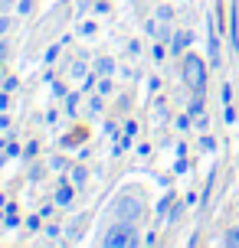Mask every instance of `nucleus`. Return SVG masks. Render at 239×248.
<instances>
[{
  "label": "nucleus",
  "mask_w": 239,
  "mask_h": 248,
  "mask_svg": "<svg viewBox=\"0 0 239 248\" xmlns=\"http://www.w3.org/2000/svg\"><path fill=\"white\" fill-rule=\"evenodd\" d=\"M184 82L190 85L193 95H203V88H206V65H203V59L193 56V52L184 59Z\"/></svg>",
  "instance_id": "nucleus-1"
},
{
  "label": "nucleus",
  "mask_w": 239,
  "mask_h": 248,
  "mask_svg": "<svg viewBox=\"0 0 239 248\" xmlns=\"http://www.w3.org/2000/svg\"><path fill=\"white\" fill-rule=\"evenodd\" d=\"M102 245H105V248H131V245H138L135 222H121V219H118V225H112L108 235L102 238Z\"/></svg>",
  "instance_id": "nucleus-2"
},
{
  "label": "nucleus",
  "mask_w": 239,
  "mask_h": 248,
  "mask_svg": "<svg viewBox=\"0 0 239 248\" xmlns=\"http://www.w3.org/2000/svg\"><path fill=\"white\" fill-rule=\"evenodd\" d=\"M141 212H144V202H141L138 196H118V202H115V216L121 219V222H135Z\"/></svg>",
  "instance_id": "nucleus-3"
},
{
  "label": "nucleus",
  "mask_w": 239,
  "mask_h": 248,
  "mask_svg": "<svg viewBox=\"0 0 239 248\" xmlns=\"http://www.w3.org/2000/svg\"><path fill=\"white\" fill-rule=\"evenodd\" d=\"M112 69H115V62L108 59V56H102V59L95 62V75H102V78H108V75H112Z\"/></svg>",
  "instance_id": "nucleus-4"
},
{
  "label": "nucleus",
  "mask_w": 239,
  "mask_h": 248,
  "mask_svg": "<svg viewBox=\"0 0 239 248\" xmlns=\"http://www.w3.org/2000/svg\"><path fill=\"white\" fill-rule=\"evenodd\" d=\"M210 65H220V39H216L213 26H210Z\"/></svg>",
  "instance_id": "nucleus-5"
},
{
  "label": "nucleus",
  "mask_w": 239,
  "mask_h": 248,
  "mask_svg": "<svg viewBox=\"0 0 239 248\" xmlns=\"http://www.w3.org/2000/svg\"><path fill=\"white\" fill-rule=\"evenodd\" d=\"M56 202H59V206H69V202H72V186L69 183H63L56 189Z\"/></svg>",
  "instance_id": "nucleus-6"
},
{
  "label": "nucleus",
  "mask_w": 239,
  "mask_h": 248,
  "mask_svg": "<svg viewBox=\"0 0 239 248\" xmlns=\"http://www.w3.org/2000/svg\"><path fill=\"white\" fill-rule=\"evenodd\" d=\"M190 39H193L190 33H177V36H174V52H180L184 46H190Z\"/></svg>",
  "instance_id": "nucleus-7"
},
{
  "label": "nucleus",
  "mask_w": 239,
  "mask_h": 248,
  "mask_svg": "<svg viewBox=\"0 0 239 248\" xmlns=\"http://www.w3.org/2000/svg\"><path fill=\"white\" fill-rule=\"evenodd\" d=\"M223 242H226V245H233V248H239V229H229L226 235H223Z\"/></svg>",
  "instance_id": "nucleus-8"
},
{
  "label": "nucleus",
  "mask_w": 239,
  "mask_h": 248,
  "mask_svg": "<svg viewBox=\"0 0 239 248\" xmlns=\"http://www.w3.org/2000/svg\"><path fill=\"white\" fill-rule=\"evenodd\" d=\"M69 180H72V183H76V186H82V183H85V167H76Z\"/></svg>",
  "instance_id": "nucleus-9"
},
{
  "label": "nucleus",
  "mask_w": 239,
  "mask_h": 248,
  "mask_svg": "<svg viewBox=\"0 0 239 248\" xmlns=\"http://www.w3.org/2000/svg\"><path fill=\"white\" fill-rule=\"evenodd\" d=\"M190 114H193V118H197V114H203V98H200V95L190 101Z\"/></svg>",
  "instance_id": "nucleus-10"
},
{
  "label": "nucleus",
  "mask_w": 239,
  "mask_h": 248,
  "mask_svg": "<svg viewBox=\"0 0 239 248\" xmlns=\"http://www.w3.org/2000/svg\"><path fill=\"white\" fill-rule=\"evenodd\" d=\"M69 75H76V78H79V75H85V65H82V62H72V65H69Z\"/></svg>",
  "instance_id": "nucleus-11"
},
{
  "label": "nucleus",
  "mask_w": 239,
  "mask_h": 248,
  "mask_svg": "<svg viewBox=\"0 0 239 248\" xmlns=\"http://www.w3.org/2000/svg\"><path fill=\"white\" fill-rule=\"evenodd\" d=\"M76 101H79V95H76V92H72V95L66 98V111H69V114H76Z\"/></svg>",
  "instance_id": "nucleus-12"
},
{
  "label": "nucleus",
  "mask_w": 239,
  "mask_h": 248,
  "mask_svg": "<svg viewBox=\"0 0 239 248\" xmlns=\"http://www.w3.org/2000/svg\"><path fill=\"white\" fill-rule=\"evenodd\" d=\"M88 111H92V114H99V111H102V95H95V98L88 101Z\"/></svg>",
  "instance_id": "nucleus-13"
},
{
  "label": "nucleus",
  "mask_w": 239,
  "mask_h": 248,
  "mask_svg": "<svg viewBox=\"0 0 239 248\" xmlns=\"http://www.w3.org/2000/svg\"><path fill=\"white\" fill-rule=\"evenodd\" d=\"M79 33H82V36H92V33H95V23H82V26H79Z\"/></svg>",
  "instance_id": "nucleus-14"
},
{
  "label": "nucleus",
  "mask_w": 239,
  "mask_h": 248,
  "mask_svg": "<svg viewBox=\"0 0 239 248\" xmlns=\"http://www.w3.org/2000/svg\"><path fill=\"white\" fill-rule=\"evenodd\" d=\"M108 92H112V82H108V78H102V82H99V95H108Z\"/></svg>",
  "instance_id": "nucleus-15"
},
{
  "label": "nucleus",
  "mask_w": 239,
  "mask_h": 248,
  "mask_svg": "<svg viewBox=\"0 0 239 248\" xmlns=\"http://www.w3.org/2000/svg\"><path fill=\"white\" fill-rule=\"evenodd\" d=\"M210 121H206V114H197V131H206Z\"/></svg>",
  "instance_id": "nucleus-16"
},
{
  "label": "nucleus",
  "mask_w": 239,
  "mask_h": 248,
  "mask_svg": "<svg viewBox=\"0 0 239 248\" xmlns=\"http://www.w3.org/2000/svg\"><path fill=\"white\" fill-rule=\"evenodd\" d=\"M187 127H190V118H187V114H184V118H177V131H187Z\"/></svg>",
  "instance_id": "nucleus-17"
},
{
  "label": "nucleus",
  "mask_w": 239,
  "mask_h": 248,
  "mask_svg": "<svg viewBox=\"0 0 239 248\" xmlns=\"http://www.w3.org/2000/svg\"><path fill=\"white\" fill-rule=\"evenodd\" d=\"M59 232H63L59 225H46V235H50V238H56V235H59Z\"/></svg>",
  "instance_id": "nucleus-18"
},
{
  "label": "nucleus",
  "mask_w": 239,
  "mask_h": 248,
  "mask_svg": "<svg viewBox=\"0 0 239 248\" xmlns=\"http://www.w3.org/2000/svg\"><path fill=\"white\" fill-rule=\"evenodd\" d=\"M125 134L135 137V134H138V124H135V121H128V124H125Z\"/></svg>",
  "instance_id": "nucleus-19"
},
{
  "label": "nucleus",
  "mask_w": 239,
  "mask_h": 248,
  "mask_svg": "<svg viewBox=\"0 0 239 248\" xmlns=\"http://www.w3.org/2000/svg\"><path fill=\"white\" fill-rule=\"evenodd\" d=\"M200 144H203V150H213V147H216V140H213V137H203Z\"/></svg>",
  "instance_id": "nucleus-20"
},
{
  "label": "nucleus",
  "mask_w": 239,
  "mask_h": 248,
  "mask_svg": "<svg viewBox=\"0 0 239 248\" xmlns=\"http://www.w3.org/2000/svg\"><path fill=\"white\" fill-rule=\"evenodd\" d=\"M36 150H39V144H26V154H23V157H36Z\"/></svg>",
  "instance_id": "nucleus-21"
},
{
  "label": "nucleus",
  "mask_w": 239,
  "mask_h": 248,
  "mask_svg": "<svg viewBox=\"0 0 239 248\" xmlns=\"http://www.w3.org/2000/svg\"><path fill=\"white\" fill-rule=\"evenodd\" d=\"M39 219H43V216H30V219H26V225H30V229H39Z\"/></svg>",
  "instance_id": "nucleus-22"
},
{
  "label": "nucleus",
  "mask_w": 239,
  "mask_h": 248,
  "mask_svg": "<svg viewBox=\"0 0 239 248\" xmlns=\"http://www.w3.org/2000/svg\"><path fill=\"white\" fill-rule=\"evenodd\" d=\"M223 101H226V105L233 101V88H229V85H223Z\"/></svg>",
  "instance_id": "nucleus-23"
},
{
  "label": "nucleus",
  "mask_w": 239,
  "mask_h": 248,
  "mask_svg": "<svg viewBox=\"0 0 239 248\" xmlns=\"http://www.w3.org/2000/svg\"><path fill=\"white\" fill-rule=\"evenodd\" d=\"M7 108H10V98H7V95H0V111H7Z\"/></svg>",
  "instance_id": "nucleus-24"
},
{
  "label": "nucleus",
  "mask_w": 239,
  "mask_h": 248,
  "mask_svg": "<svg viewBox=\"0 0 239 248\" xmlns=\"http://www.w3.org/2000/svg\"><path fill=\"white\" fill-rule=\"evenodd\" d=\"M7 30H10V20H7V16H0V33H7Z\"/></svg>",
  "instance_id": "nucleus-25"
},
{
  "label": "nucleus",
  "mask_w": 239,
  "mask_h": 248,
  "mask_svg": "<svg viewBox=\"0 0 239 248\" xmlns=\"http://www.w3.org/2000/svg\"><path fill=\"white\" fill-rule=\"evenodd\" d=\"M0 206H7V202H3V196H0Z\"/></svg>",
  "instance_id": "nucleus-26"
},
{
  "label": "nucleus",
  "mask_w": 239,
  "mask_h": 248,
  "mask_svg": "<svg viewBox=\"0 0 239 248\" xmlns=\"http://www.w3.org/2000/svg\"><path fill=\"white\" fill-rule=\"evenodd\" d=\"M0 147H3V140H0Z\"/></svg>",
  "instance_id": "nucleus-27"
},
{
  "label": "nucleus",
  "mask_w": 239,
  "mask_h": 248,
  "mask_svg": "<svg viewBox=\"0 0 239 248\" xmlns=\"http://www.w3.org/2000/svg\"><path fill=\"white\" fill-rule=\"evenodd\" d=\"M0 219H3V216H0Z\"/></svg>",
  "instance_id": "nucleus-28"
}]
</instances>
